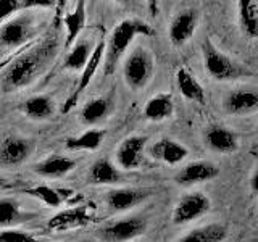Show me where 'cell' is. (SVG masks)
Returning <instances> with one entry per match:
<instances>
[{
	"label": "cell",
	"mask_w": 258,
	"mask_h": 242,
	"mask_svg": "<svg viewBox=\"0 0 258 242\" xmlns=\"http://www.w3.org/2000/svg\"><path fill=\"white\" fill-rule=\"evenodd\" d=\"M56 50H58L56 39L48 37L34 48H31L28 53L16 58L10 65V68L4 73L2 79H0L2 91H18V89H23L31 83H34L40 73L47 68V65L53 60Z\"/></svg>",
	"instance_id": "cell-1"
},
{
	"label": "cell",
	"mask_w": 258,
	"mask_h": 242,
	"mask_svg": "<svg viewBox=\"0 0 258 242\" xmlns=\"http://www.w3.org/2000/svg\"><path fill=\"white\" fill-rule=\"evenodd\" d=\"M153 29L149 23H145L139 18H127L123 20L116 28L113 29L111 36L107 42V50H105L103 68L105 75H111L116 70L119 60L123 58L127 47L137 36H152Z\"/></svg>",
	"instance_id": "cell-2"
},
{
	"label": "cell",
	"mask_w": 258,
	"mask_h": 242,
	"mask_svg": "<svg viewBox=\"0 0 258 242\" xmlns=\"http://www.w3.org/2000/svg\"><path fill=\"white\" fill-rule=\"evenodd\" d=\"M153 71H155V62L152 53L144 47H136L123 63V78L134 91H141L149 86Z\"/></svg>",
	"instance_id": "cell-3"
},
{
	"label": "cell",
	"mask_w": 258,
	"mask_h": 242,
	"mask_svg": "<svg viewBox=\"0 0 258 242\" xmlns=\"http://www.w3.org/2000/svg\"><path fill=\"white\" fill-rule=\"evenodd\" d=\"M202 56H204V67L207 73L216 81H231L245 75L244 68L239 67L231 56L218 50L208 39L202 44Z\"/></svg>",
	"instance_id": "cell-4"
},
{
	"label": "cell",
	"mask_w": 258,
	"mask_h": 242,
	"mask_svg": "<svg viewBox=\"0 0 258 242\" xmlns=\"http://www.w3.org/2000/svg\"><path fill=\"white\" fill-rule=\"evenodd\" d=\"M210 208H212V200L208 199L207 194L200 191H192V192L184 194L174 205L173 224L182 226V224L196 221L204 215H207Z\"/></svg>",
	"instance_id": "cell-5"
},
{
	"label": "cell",
	"mask_w": 258,
	"mask_h": 242,
	"mask_svg": "<svg viewBox=\"0 0 258 242\" xmlns=\"http://www.w3.org/2000/svg\"><path fill=\"white\" fill-rule=\"evenodd\" d=\"M147 229V221L141 216H126L119 218L97 231L103 242H129L142 236Z\"/></svg>",
	"instance_id": "cell-6"
},
{
	"label": "cell",
	"mask_w": 258,
	"mask_h": 242,
	"mask_svg": "<svg viewBox=\"0 0 258 242\" xmlns=\"http://www.w3.org/2000/svg\"><path fill=\"white\" fill-rule=\"evenodd\" d=\"M34 36V23L28 16H12L0 28V45L5 48H15L29 42Z\"/></svg>",
	"instance_id": "cell-7"
},
{
	"label": "cell",
	"mask_w": 258,
	"mask_h": 242,
	"mask_svg": "<svg viewBox=\"0 0 258 242\" xmlns=\"http://www.w3.org/2000/svg\"><path fill=\"white\" fill-rule=\"evenodd\" d=\"M105 50H107V42L102 39V40H99V42L95 44V48H94L91 58H89V62L86 65V68L81 71V78H79V83H78L76 89L70 95V99L64 102L63 108H61L63 113H68L73 107H75V105L78 103V100H79V97L84 94V91L89 87V84L92 83L97 70L100 68L102 62L105 60Z\"/></svg>",
	"instance_id": "cell-8"
},
{
	"label": "cell",
	"mask_w": 258,
	"mask_h": 242,
	"mask_svg": "<svg viewBox=\"0 0 258 242\" xmlns=\"http://www.w3.org/2000/svg\"><path fill=\"white\" fill-rule=\"evenodd\" d=\"M94 221V212L86 205L81 207H73L67 208L63 212L56 213L52 216L47 223V228L50 231H70V229H78L84 228V226L91 224Z\"/></svg>",
	"instance_id": "cell-9"
},
{
	"label": "cell",
	"mask_w": 258,
	"mask_h": 242,
	"mask_svg": "<svg viewBox=\"0 0 258 242\" xmlns=\"http://www.w3.org/2000/svg\"><path fill=\"white\" fill-rule=\"evenodd\" d=\"M145 145H147V139L144 136L126 137L116 149V165L126 171L141 168L144 165Z\"/></svg>",
	"instance_id": "cell-10"
},
{
	"label": "cell",
	"mask_w": 258,
	"mask_h": 242,
	"mask_svg": "<svg viewBox=\"0 0 258 242\" xmlns=\"http://www.w3.org/2000/svg\"><path fill=\"white\" fill-rule=\"evenodd\" d=\"M199 26V12L194 8H187L177 13L174 18L169 23V40L176 45L181 47L187 44L189 40L196 34V29Z\"/></svg>",
	"instance_id": "cell-11"
},
{
	"label": "cell",
	"mask_w": 258,
	"mask_h": 242,
	"mask_svg": "<svg viewBox=\"0 0 258 242\" xmlns=\"http://www.w3.org/2000/svg\"><path fill=\"white\" fill-rule=\"evenodd\" d=\"M223 108L232 116H247L258 111V91L255 89H236L223 100Z\"/></svg>",
	"instance_id": "cell-12"
},
{
	"label": "cell",
	"mask_w": 258,
	"mask_h": 242,
	"mask_svg": "<svg viewBox=\"0 0 258 242\" xmlns=\"http://www.w3.org/2000/svg\"><path fill=\"white\" fill-rule=\"evenodd\" d=\"M150 194L144 189L137 188H119L111 189L105 196V204L111 210V212H126L137 207L139 204L147 199Z\"/></svg>",
	"instance_id": "cell-13"
},
{
	"label": "cell",
	"mask_w": 258,
	"mask_h": 242,
	"mask_svg": "<svg viewBox=\"0 0 258 242\" xmlns=\"http://www.w3.org/2000/svg\"><path fill=\"white\" fill-rule=\"evenodd\" d=\"M32 152V144L23 137L10 136L0 144V165L15 166L26 161Z\"/></svg>",
	"instance_id": "cell-14"
},
{
	"label": "cell",
	"mask_w": 258,
	"mask_h": 242,
	"mask_svg": "<svg viewBox=\"0 0 258 242\" xmlns=\"http://www.w3.org/2000/svg\"><path fill=\"white\" fill-rule=\"evenodd\" d=\"M149 153L152 158H155L158 161H163L166 165H177L184 161L189 157V150L185 145H182L181 142H177L174 139H168V137H163V139H158L157 142H153L149 149Z\"/></svg>",
	"instance_id": "cell-15"
},
{
	"label": "cell",
	"mask_w": 258,
	"mask_h": 242,
	"mask_svg": "<svg viewBox=\"0 0 258 242\" xmlns=\"http://www.w3.org/2000/svg\"><path fill=\"white\" fill-rule=\"evenodd\" d=\"M218 174H220V168L216 165L205 160H199V161H192V163L185 165L181 171L176 174V183L181 186H194V184L215 179Z\"/></svg>",
	"instance_id": "cell-16"
},
{
	"label": "cell",
	"mask_w": 258,
	"mask_h": 242,
	"mask_svg": "<svg viewBox=\"0 0 258 242\" xmlns=\"http://www.w3.org/2000/svg\"><path fill=\"white\" fill-rule=\"evenodd\" d=\"M205 144L216 153H232L239 149V136L229 128L216 125L205 133Z\"/></svg>",
	"instance_id": "cell-17"
},
{
	"label": "cell",
	"mask_w": 258,
	"mask_h": 242,
	"mask_svg": "<svg viewBox=\"0 0 258 242\" xmlns=\"http://www.w3.org/2000/svg\"><path fill=\"white\" fill-rule=\"evenodd\" d=\"M174 111V100L169 94H155L147 100L144 105V116L145 119L153 121V123H160L165 121L173 115Z\"/></svg>",
	"instance_id": "cell-18"
},
{
	"label": "cell",
	"mask_w": 258,
	"mask_h": 242,
	"mask_svg": "<svg viewBox=\"0 0 258 242\" xmlns=\"http://www.w3.org/2000/svg\"><path fill=\"white\" fill-rule=\"evenodd\" d=\"M75 168H76V161L73 158L64 157V155H50L44 158L42 161H39L34 166V171L39 173L40 176L56 179V177L67 176Z\"/></svg>",
	"instance_id": "cell-19"
},
{
	"label": "cell",
	"mask_w": 258,
	"mask_h": 242,
	"mask_svg": "<svg viewBox=\"0 0 258 242\" xmlns=\"http://www.w3.org/2000/svg\"><path fill=\"white\" fill-rule=\"evenodd\" d=\"M176 84L184 99L196 103H205V89L187 68H179L176 71Z\"/></svg>",
	"instance_id": "cell-20"
},
{
	"label": "cell",
	"mask_w": 258,
	"mask_h": 242,
	"mask_svg": "<svg viewBox=\"0 0 258 242\" xmlns=\"http://www.w3.org/2000/svg\"><path fill=\"white\" fill-rule=\"evenodd\" d=\"M113 110V102L110 97H97L89 100L79 113V118L84 125H99L105 121Z\"/></svg>",
	"instance_id": "cell-21"
},
{
	"label": "cell",
	"mask_w": 258,
	"mask_h": 242,
	"mask_svg": "<svg viewBox=\"0 0 258 242\" xmlns=\"http://www.w3.org/2000/svg\"><path fill=\"white\" fill-rule=\"evenodd\" d=\"M237 12L242 32L250 39H258V2L240 0L237 2Z\"/></svg>",
	"instance_id": "cell-22"
},
{
	"label": "cell",
	"mask_w": 258,
	"mask_h": 242,
	"mask_svg": "<svg viewBox=\"0 0 258 242\" xmlns=\"http://www.w3.org/2000/svg\"><path fill=\"white\" fill-rule=\"evenodd\" d=\"M228 237V228L221 223H210L189 231L177 242H223Z\"/></svg>",
	"instance_id": "cell-23"
},
{
	"label": "cell",
	"mask_w": 258,
	"mask_h": 242,
	"mask_svg": "<svg viewBox=\"0 0 258 242\" xmlns=\"http://www.w3.org/2000/svg\"><path fill=\"white\" fill-rule=\"evenodd\" d=\"M95 45L89 39H81L78 42L70 48V53L67 55L63 63L64 70H71V71H83L86 68V65L91 58V55L94 52Z\"/></svg>",
	"instance_id": "cell-24"
},
{
	"label": "cell",
	"mask_w": 258,
	"mask_h": 242,
	"mask_svg": "<svg viewBox=\"0 0 258 242\" xmlns=\"http://www.w3.org/2000/svg\"><path fill=\"white\" fill-rule=\"evenodd\" d=\"M24 115L29 116L31 119H48L53 116L55 113V102L52 100L50 95H32L23 103Z\"/></svg>",
	"instance_id": "cell-25"
},
{
	"label": "cell",
	"mask_w": 258,
	"mask_h": 242,
	"mask_svg": "<svg viewBox=\"0 0 258 242\" xmlns=\"http://www.w3.org/2000/svg\"><path fill=\"white\" fill-rule=\"evenodd\" d=\"M121 179L119 169L108 158H99L89 169V181L92 184L110 186L116 184Z\"/></svg>",
	"instance_id": "cell-26"
},
{
	"label": "cell",
	"mask_w": 258,
	"mask_h": 242,
	"mask_svg": "<svg viewBox=\"0 0 258 242\" xmlns=\"http://www.w3.org/2000/svg\"><path fill=\"white\" fill-rule=\"evenodd\" d=\"M64 28H67V39H64V47L71 48L78 42V36L79 32L83 31L84 24H86V7L84 2H79L75 10L70 12L64 16Z\"/></svg>",
	"instance_id": "cell-27"
},
{
	"label": "cell",
	"mask_w": 258,
	"mask_h": 242,
	"mask_svg": "<svg viewBox=\"0 0 258 242\" xmlns=\"http://www.w3.org/2000/svg\"><path fill=\"white\" fill-rule=\"evenodd\" d=\"M105 134L107 131L105 129H89L84 131L79 136H73L70 139H67V149L70 150H97L102 145Z\"/></svg>",
	"instance_id": "cell-28"
},
{
	"label": "cell",
	"mask_w": 258,
	"mask_h": 242,
	"mask_svg": "<svg viewBox=\"0 0 258 242\" xmlns=\"http://www.w3.org/2000/svg\"><path fill=\"white\" fill-rule=\"evenodd\" d=\"M28 194L29 196L37 197L39 200H42L48 207H60L63 202L61 192L53 188H48V186H36V188L29 189Z\"/></svg>",
	"instance_id": "cell-29"
},
{
	"label": "cell",
	"mask_w": 258,
	"mask_h": 242,
	"mask_svg": "<svg viewBox=\"0 0 258 242\" xmlns=\"http://www.w3.org/2000/svg\"><path fill=\"white\" fill-rule=\"evenodd\" d=\"M20 216H21V212L13 202H10V200L0 202V224L2 226H8L15 221H18Z\"/></svg>",
	"instance_id": "cell-30"
},
{
	"label": "cell",
	"mask_w": 258,
	"mask_h": 242,
	"mask_svg": "<svg viewBox=\"0 0 258 242\" xmlns=\"http://www.w3.org/2000/svg\"><path fill=\"white\" fill-rule=\"evenodd\" d=\"M0 242H39L34 236L20 229H0Z\"/></svg>",
	"instance_id": "cell-31"
},
{
	"label": "cell",
	"mask_w": 258,
	"mask_h": 242,
	"mask_svg": "<svg viewBox=\"0 0 258 242\" xmlns=\"http://www.w3.org/2000/svg\"><path fill=\"white\" fill-rule=\"evenodd\" d=\"M21 7L23 4L16 2V0H0V23L12 18V15L16 10H20Z\"/></svg>",
	"instance_id": "cell-32"
},
{
	"label": "cell",
	"mask_w": 258,
	"mask_h": 242,
	"mask_svg": "<svg viewBox=\"0 0 258 242\" xmlns=\"http://www.w3.org/2000/svg\"><path fill=\"white\" fill-rule=\"evenodd\" d=\"M250 188L255 194H258V168L252 173V177H250Z\"/></svg>",
	"instance_id": "cell-33"
},
{
	"label": "cell",
	"mask_w": 258,
	"mask_h": 242,
	"mask_svg": "<svg viewBox=\"0 0 258 242\" xmlns=\"http://www.w3.org/2000/svg\"><path fill=\"white\" fill-rule=\"evenodd\" d=\"M5 184H7V181H5V179H2V177H0V188H4Z\"/></svg>",
	"instance_id": "cell-34"
},
{
	"label": "cell",
	"mask_w": 258,
	"mask_h": 242,
	"mask_svg": "<svg viewBox=\"0 0 258 242\" xmlns=\"http://www.w3.org/2000/svg\"><path fill=\"white\" fill-rule=\"evenodd\" d=\"M137 242H142V240H137Z\"/></svg>",
	"instance_id": "cell-35"
}]
</instances>
